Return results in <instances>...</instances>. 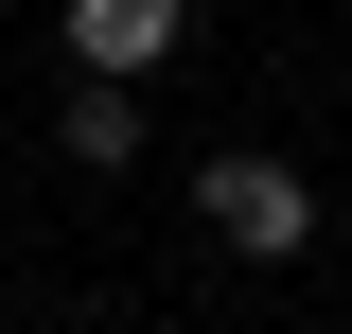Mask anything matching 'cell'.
<instances>
[{
	"mask_svg": "<svg viewBox=\"0 0 352 334\" xmlns=\"http://www.w3.org/2000/svg\"><path fill=\"white\" fill-rule=\"evenodd\" d=\"M194 211H212L247 264H300V247H317V176L264 159V141H212V159H194Z\"/></svg>",
	"mask_w": 352,
	"mask_h": 334,
	"instance_id": "1",
	"label": "cell"
},
{
	"mask_svg": "<svg viewBox=\"0 0 352 334\" xmlns=\"http://www.w3.org/2000/svg\"><path fill=\"white\" fill-rule=\"evenodd\" d=\"M53 36H71V88H141L176 53V0H71Z\"/></svg>",
	"mask_w": 352,
	"mask_h": 334,
	"instance_id": "2",
	"label": "cell"
},
{
	"mask_svg": "<svg viewBox=\"0 0 352 334\" xmlns=\"http://www.w3.org/2000/svg\"><path fill=\"white\" fill-rule=\"evenodd\" d=\"M53 141H71L88 176H124V159H141V106H124V88H71V106H53Z\"/></svg>",
	"mask_w": 352,
	"mask_h": 334,
	"instance_id": "3",
	"label": "cell"
}]
</instances>
